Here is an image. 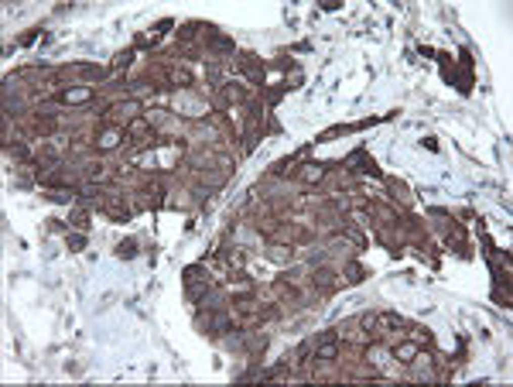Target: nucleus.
Masks as SVG:
<instances>
[{
  "mask_svg": "<svg viewBox=\"0 0 513 387\" xmlns=\"http://www.w3.org/2000/svg\"><path fill=\"white\" fill-rule=\"evenodd\" d=\"M120 137H123L120 130H106V134L100 137V147H103V151H110V147H116V144H120Z\"/></svg>",
  "mask_w": 513,
  "mask_h": 387,
  "instance_id": "obj_7",
  "label": "nucleus"
},
{
  "mask_svg": "<svg viewBox=\"0 0 513 387\" xmlns=\"http://www.w3.org/2000/svg\"><path fill=\"white\" fill-rule=\"evenodd\" d=\"M116 254H120V257H134V254H137V244H134V240H123V244L116 247Z\"/></svg>",
  "mask_w": 513,
  "mask_h": 387,
  "instance_id": "obj_11",
  "label": "nucleus"
},
{
  "mask_svg": "<svg viewBox=\"0 0 513 387\" xmlns=\"http://www.w3.org/2000/svg\"><path fill=\"white\" fill-rule=\"evenodd\" d=\"M312 285L318 288V291H335V288H339V278H335L332 271H325V267H318V271L312 274Z\"/></svg>",
  "mask_w": 513,
  "mask_h": 387,
  "instance_id": "obj_2",
  "label": "nucleus"
},
{
  "mask_svg": "<svg viewBox=\"0 0 513 387\" xmlns=\"http://www.w3.org/2000/svg\"><path fill=\"white\" fill-rule=\"evenodd\" d=\"M171 83H178V86H192V72H185V69H171Z\"/></svg>",
  "mask_w": 513,
  "mask_h": 387,
  "instance_id": "obj_9",
  "label": "nucleus"
},
{
  "mask_svg": "<svg viewBox=\"0 0 513 387\" xmlns=\"http://www.w3.org/2000/svg\"><path fill=\"white\" fill-rule=\"evenodd\" d=\"M291 254H294V247H287V244H274L271 247V257L274 260H291Z\"/></svg>",
  "mask_w": 513,
  "mask_h": 387,
  "instance_id": "obj_8",
  "label": "nucleus"
},
{
  "mask_svg": "<svg viewBox=\"0 0 513 387\" xmlns=\"http://www.w3.org/2000/svg\"><path fill=\"white\" fill-rule=\"evenodd\" d=\"M339 357V343H332V339H325V343L315 350V360H322V363H328V360Z\"/></svg>",
  "mask_w": 513,
  "mask_h": 387,
  "instance_id": "obj_3",
  "label": "nucleus"
},
{
  "mask_svg": "<svg viewBox=\"0 0 513 387\" xmlns=\"http://www.w3.org/2000/svg\"><path fill=\"white\" fill-rule=\"evenodd\" d=\"M359 326H363V329H370V332H376V329H380V316H373V312H370V316L359 319Z\"/></svg>",
  "mask_w": 513,
  "mask_h": 387,
  "instance_id": "obj_10",
  "label": "nucleus"
},
{
  "mask_svg": "<svg viewBox=\"0 0 513 387\" xmlns=\"http://www.w3.org/2000/svg\"><path fill=\"white\" fill-rule=\"evenodd\" d=\"M301 178H305V182H322V178H325V168H322V165H305Z\"/></svg>",
  "mask_w": 513,
  "mask_h": 387,
  "instance_id": "obj_5",
  "label": "nucleus"
},
{
  "mask_svg": "<svg viewBox=\"0 0 513 387\" xmlns=\"http://www.w3.org/2000/svg\"><path fill=\"white\" fill-rule=\"evenodd\" d=\"M185 288H188V298H205L209 295V281H205V271H199V267H188L185 271Z\"/></svg>",
  "mask_w": 513,
  "mask_h": 387,
  "instance_id": "obj_1",
  "label": "nucleus"
},
{
  "mask_svg": "<svg viewBox=\"0 0 513 387\" xmlns=\"http://www.w3.org/2000/svg\"><path fill=\"white\" fill-rule=\"evenodd\" d=\"M130 134H134V137H144V134H151V127H147L144 120H134V124H130Z\"/></svg>",
  "mask_w": 513,
  "mask_h": 387,
  "instance_id": "obj_13",
  "label": "nucleus"
},
{
  "mask_svg": "<svg viewBox=\"0 0 513 387\" xmlns=\"http://www.w3.org/2000/svg\"><path fill=\"white\" fill-rule=\"evenodd\" d=\"M394 357H397V360H404V363H411V360L417 357V343H400L397 350H394Z\"/></svg>",
  "mask_w": 513,
  "mask_h": 387,
  "instance_id": "obj_4",
  "label": "nucleus"
},
{
  "mask_svg": "<svg viewBox=\"0 0 513 387\" xmlns=\"http://www.w3.org/2000/svg\"><path fill=\"white\" fill-rule=\"evenodd\" d=\"M89 96H93V89H89V86H82V89H69V93H65L62 100H65V103H82V100H89Z\"/></svg>",
  "mask_w": 513,
  "mask_h": 387,
  "instance_id": "obj_6",
  "label": "nucleus"
},
{
  "mask_svg": "<svg viewBox=\"0 0 513 387\" xmlns=\"http://www.w3.org/2000/svg\"><path fill=\"white\" fill-rule=\"evenodd\" d=\"M226 264H233V267L240 271V267H243V254H240V250H229V254H226Z\"/></svg>",
  "mask_w": 513,
  "mask_h": 387,
  "instance_id": "obj_15",
  "label": "nucleus"
},
{
  "mask_svg": "<svg viewBox=\"0 0 513 387\" xmlns=\"http://www.w3.org/2000/svg\"><path fill=\"white\" fill-rule=\"evenodd\" d=\"M69 247H75V250H82V247H86V240L79 237V233H72V237H69Z\"/></svg>",
  "mask_w": 513,
  "mask_h": 387,
  "instance_id": "obj_16",
  "label": "nucleus"
},
{
  "mask_svg": "<svg viewBox=\"0 0 513 387\" xmlns=\"http://www.w3.org/2000/svg\"><path fill=\"white\" fill-rule=\"evenodd\" d=\"M346 278H349L353 285H356V281H363V267H359V264H349V267H346Z\"/></svg>",
  "mask_w": 513,
  "mask_h": 387,
  "instance_id": "obj_12",
  "label": "nucleus"
},
{
  "mask_svg": "<svg viewBox=\"0 0 513 387\" xmlns=\"http://www.w3.org/2000/svg\"><path fill=\"white\" fill-rule=\"evenodd\" d=\"M277 295H287V298H298V288H294V285H284V281H277Z\"/></svg>",
  "mask_w": 513,
  "mask_h": 387,
  "instance_id": "obj_14",
  "label": "nucleus"
}]
</instances>
